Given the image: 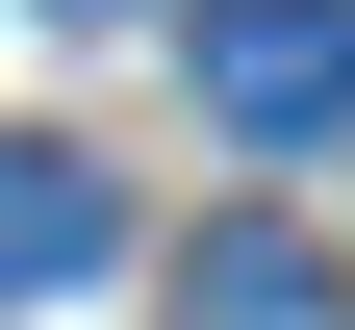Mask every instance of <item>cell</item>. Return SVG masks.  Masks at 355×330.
Returning a JSON list of instances; mask_svg holds the SVG:
<instances>
[{
	"mask_svg": "<svg viewBox=\"0 0 355 330\" xmlns=\"http://www.w3.org/2000/svg\"><path fill=\"white\" fill-rule=\"evenodd\" d=\"M51 26H127V0H51Z\"/></svg>",
	"mask_w": 355,
	"mask_h": 330,
	"instance_id": "obj_4",
	"label": "cell"
},
{
	"mask_svg": "<svg viewBox=\"0 0 355 330\" xmlns=\"http://www.w3.org/2000/svg\"><path fill=\"white\" fill-rule=\"evenodd\" d=\"M178 51H203V127L229 153H330L355 127V0H203Z\"/></svg>",
	"mask_w": 355,
	"mask_h": 330,
	"instance_id": "obj_1",
	"label": "cell"
},
{
	"mask_svg": "<svg viewBox=\"0 0 355 330\" xmlns=\"http://www.w3.org/2000/svg\"><path fill=\"white\" fill-rule=\"evenodd\" d=\"M102 254H127L102 153H0V305H51V279H102Z\"/></svg>",
	"mask_w": 355,
	"mask_h": 330,
	"instance_id": "obj_2",
	"label": "cell"
},
{
	"mask_svg": "<svg viewBox=\"0 0 355 330\" xmlns=\"http://www.w3.org/2000/svg\"><path fill=\"white\" fill-rule=\"evenodd\" d=\"M178 305H203V330H330V254H304L279 204H229V229H203V279H178Z\"/></svg>",
	"mask_w": 355,
	"mask_h": 330,
	"instance_id": "obj_3",
	"label": "cell"
}]
</instances>
